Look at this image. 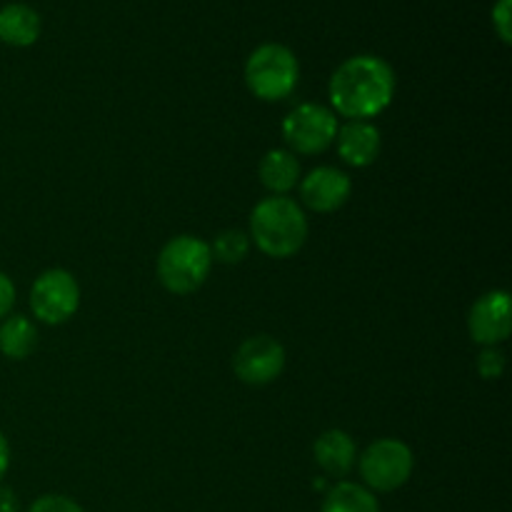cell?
<instances>
[{
    "mask_svg": "<svg viewBox=\"0 0 512 512\" xmlns=\"http://www.w3.org/2000/svg\"><path fill=\"white\" fill-rule=\"evenodd\" d=\"M38 345V328L25 315L0 320V353L10 360H25Z\"/></svg>",
    "mask_w": 512,
    "mask_h": 512,
    "instance_id": "cell-15",
    "label": "cell"
},
{
    "mask_svg": "<svg viewBox=\"0 0 512 512\" xmlns=\"http://www.w3.org/2000/svg\"><path fill=\"white\" fill-rule=\"evenodd\" d=\"M512 0H498L493 8V28L505 45L512 40Z\"/></svg>",
    "mask_w": 512,
    "mask_h": 512,
    "instance_id": "cell-20",
    "label": "cell"
},
{
    "mask_svg": "<svg viewBox=\"0 0 512 512\" xmlns=\"http://www.w3.org/2000/svg\"><path fill=\"white\" fill-rule=\"evenodd\" d=\"M350 190H353V183H350L348 175L333 165H320L300 180V198L313 213L340 210L348 203Z\"/></svg>",
    "mask_w": 512,
    "mask_h": 512,
    "instance_id": "cell-10",
    "label": "cell"
},
{
    "mask_svg": "<svg viewBox=\"0 0 512 512\" xmlns=\"http://www.w3.org/2000/svg\"><path fill=\"white\" fill-rule=\"evenodd\" d=\"M360 475L370 493H393L403 488L415 468L413 450L395 438L375 440L358 458Z\"/></svg>",
    "mask_w": 512,
    "mask_h": 512,
    "instance_id": "cell-5",
    "label": "cell"
},
{
    "mask_svg": "<svg viewBox=\"0 0 512 512\" xmlns=\"http://www.w3.org/2000/svg\"><path fill=\"white\" fill-rule=\"evenodd\" d=\"M233 370L245 385H270L285 370V348L273 335H253L238 348L233 358Z\"/></svg>",
    "mask_w": 512,
    "mask_h": 512,
    "instance_id": "cell-8",
    "label": "cell"
},
{
    "mask_svg": "<svg viewBox=\"0 0 512 512\" xmlns=\"http://www.w3.org/2000/svg\"><path fill=\"white\" fill-rule=\"evenodd\" d=\"M478 373L485 380H498L505 373V353L500 348H483L478 355Z\"/></svg>",
    "mask_w": 512,
    "mask_h": 512,
    "instance_id": "cell-18",
    "label": "cell"
},
{
    "mask_svg": "<svg viewBox=\"0 0 512 512\" xmlns=\"http://www.w3.org/2000/svg\"><path fill=\"white\" fill-rule=\"evenodd\" d=\"M78 280L63 268H50L35 278L30 288V310L45 325H63L78 313Z\"/></svg>",
    "mask_w": 512,
    "mask_h": 512,
    "instance_id": "cell-7",
    "label": "cell"
},
{
    "mask_svg": "<svg viewBox=\"0 0 512 512\" xmlns=\"http://www.w3.org/2000/svg\"><path fill=\"white\" fill-rule=\"evenodd\" d=\"M213 253L205 240L195 235H178L168 240L158 255V278L168 293L190 295L208 280Z\"/></svg>",
    "mask_w": 512,
    "mask_h": 512,
    "instance_id": "cell-3",
    "label": "cell"
},
{
    "mask_svg": "<svg viewBox=\"0 0 512 512\" xmlns=\"http://www.w3.org/2000/svg\"><path fill=\"white\" fill-rule=\"evenodd\" d=\"M338 128L333 110L318 103H303L285 115L283 138L293 155H320L335 143Z\"/></svg>",
    "mask_w": 512,
    "mask_h": 512,
    "instance_id": "cell-6",
    "label": "cell"
},
{
    "mask_svg": "<svg viewBox=\"0 0 512 512\" xmlns=\"http://www.w3.org/2000/svg\"><path fill=\"white\" fill-rule=\"evenodd\" d=\"M0 512H18V500L10 490H0Z\"/></svg>",
    "mask_w": 512,
    "mask_h": 512,
    "instance_id": "cell-23",
    "label": "cell"
},
{
    "mask_svg": "<svg viewBox=\"0 0 512 512\" xmlns=\"http://www.w3.org/2000/svg\"><path fill=\"white\" fill-rule=\"evenodd\" d=\"M320 512H380V505L365 485L338 483L328 490Z\"/></svg>",
    "mask_w": 512,
    "mask_h": 512,
    "instance_id": "cell-16",
    "label": "cell"
},
{
    "mask_svg": "<svg viewBox=\"0 0 512 512\" xmlns=\"http://www.w3.org/2000/svg\"><path fill=\"white\" fill-rule=\"evenodd\" d=\"M248 250H250V235L243 233V230H223V233L215 238V243L210 245L213 260H218V263L223 265L243 263Z\"/></svg>",
    "mask_w": 512,
    "mask_h": 512,
    "instance_id": "cell-17",
    "label": "cell"
},
{
    "mask_svg": "<svg viewBox=\"0 0 512 512\" xmlns=\"http://www.w3.org/2000/svg\"><path fill=\"white\" fill-rule=\"evenodd\" d=\"M28 512H85L75 503L73 498H65V495H40Z\"/></svg>",
    "mask_w": 512,
    "mask_h": 512,
    "instance_id": "cell-19",
    "label": "cell"
},
{
    "mask_svg": "<svg viewBox=\"0 0 512 512\" xmlns=\"http://www.w3.org/2000/svg\"><path fill=\"white\" fill-rule=\"evenodd\" d=\"M328 90L335 113L370 120L393 103L395 73L378 55H355L335 70Z\"/></svg>",
    "mask_w": 512,
    "mask_h": 512,
    "instance_id": "cell-1",
    "label": "cell"
},
{
    "mask_svg": "<svg viewBox=\"0 0 512 512\" xmlns=\"http://www.w3.org/2000/svg\"><path fill=\"white\" fill-rule=\"evenodd\" d=\"M8 465H10V448H8V440H5L3 430H0V483H3L5 473H8Z\"/></svg>",
    "mask_w": 512,
    "mask_h": 512,
    "instance_id": "cell-22",
    "label": "cell"
},
{
    "mask_svg": "<svg viewBox=\"0 0 512 512\" xmlns=\"http://www.w3.org/2000/svg\"><path fill=\"white\" fill-rule=\"evenodd\" d=\"M335 145H338V155L343 158V163L353 165V168H368L378 160L383 138L370 120H348L343 128H338Z\"/></svg>",
    "mask_w": 512,
    "mask_h": 512,
    "instance_id": "cell-11",
    "label": "cell"
},
{
    "mask_svg": "<svg viewBox=\"0 0 512 512\" xmlns=\"http://www.w3.org/2000/svg\"><path fill=\"white\" fill-rule=\"evenodd\" d=\"M300 80V63L290 48L280 43H265L250 53L245 63V85L255 98L265 103L285 100Z\"/></svg>",
    "mask_w": 512,
    "mask_h": 512,
    "instance_id": "cell-4",
    "label": "cell"
},
{
    "mask_svg": "<svg viewBox=\"0 0 512 512\" xmlns=\"http://www.w3.org/2000/svg\"><path fill=\"white\" fill-rule=\"evenodd\" d=\"M15 305V285L8 275L0 270V320L8 318Z\"/></svg>",
    "mask_w": 512,
    "mask_h": 512,
    "instance_id": "cell-21",
    "label": "cell"
},
{
    "mask_svg": "<svg viewBox=\"0 0 512 512\" xmlns=\"http://www.w3.org/2000/svg\"><path fill=\"white\" fill-rule=\"evenodd\" d=\"M470 338L483 348H498L510 338L512 315L508 290H490L480 295L468 315Z\"/></svg>",
    "mask_w": 512,
    "mask_h": 512,
    "instance_id": "cell-9",
    "label": "cell"
},
{
    "mask_svg": "<svg viewBox=\"0 0 512 512\" xmlns=\"http://www.w3.org/2000/svg\"><path fill=\"white\" fill-rule=\"evenodd\" d=\"M258 175L270 195H285L300 183V163L290 150H268L260 160Z\"/></svg>",
    "mask_w": 512,
    "mask_h": 512,
    "instance_id": "cell-14",
    "label": "cell"
},
{
    "mask_svg": "<svg viewBox=\"0 0 512 512\" xmlns=\"http://www.w3.org/2000/svg\"><path fill=\"white\" fill-rule=\"evenodd\" d=\"M40 38V15L25 3L0 8V40L13 48H28Z\"/></svg>",
    "mask_w": 512,
    "mask_h": 512,
    "instance_id": "cell-13",
    "label": "cell"
},
{
    "mask_svg": "<svg viewBox=\"0 0 512 512\" xmlns=\"http://www.w3.org/2000/svg\"><path fill=\"white\" fill-rule=\"evenodd\" d=\"M315 463L320 465L325 475L333 478H345L358 463V448H355L353 438L345 430H325L313 445Z\"/></svg>",
    "mask_w": 512,
    "mask_h": 512,
    "instance_id": "cell-12",
    "label": "cell"
},
{
    "mask_svg": "<svg viewBox=\"0 0 512 512\" xmlns=\"http://www.w3.org/2000/svg\"><path fill=\"white\" fill-rule=\"evenodd\" d=\"M250 235L268 258H293L308 240V218L293 198L270 195L250 213Z\"/></svg>",
    "mask_w": 512,
    "mask_h": 512,
    "instance_id": "cell-2",
    "label": "cell"
}]
</instances>
